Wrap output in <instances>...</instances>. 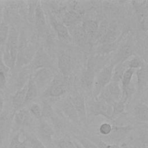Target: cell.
Here are the masks:
<instances>
[{
	"instance_id": "obj_24",
	"label": "cell",
	"mask_w": 148,
	"mask_h": 148,
	"mask_svg": "<svg viewBox=\"0 0 148 148\" xmlns=\"http://www.w3.org/2000/svg\"><path fill=\"white\" fill-rule=\"evenodd\" d=\"M128 68L127 63H119L116 65V66L113 69V74L111 81L120 82L122 79L123 75Z\"/></svg>"
},
{
	"instance_id": "obj_19",
	"label": "cell",
	"mask_w": 148,
	"mask_h": 148,
	"mask_svg": "<svg viewBox=\"0 0 148 148\" xmlns=\"http://www.w3.org/2000/svg\"><path fill=\"white\" fill-rule=\"evenodd\" d=\"M38 95V87L35 84L32 76L30 77L27 83V88L26 91L24 105L34 100Z\"/></svg>"
},
{
	"instance_id": "obj_44",
	"label": "cell",
	"mask_w": 148,
	"mask_h": 148,
	"mask_svg": "<svg viewBox=\"0 0 148 148\" xmlns=\"http://www.w3.org/2000/svg\"><path fill=\"white\" fill-rule=\"evenodd\" d=\"M1 10H2V9H1V4H0V15H1Z\"/></svg>"
},
{
	"instance_id": "obj_35",
	"label": "cell",
	"mask_w": 148,
	"mask_h": 148,
	"mask_svg": "<svg viewBox=\"0 0 148 148\" xmlns=\"http://www.w3.org/2000/svg\"><path fill=\"white\" fill-rule=\"evenodd\" d=\"M126 63L128 68H131L133 69H139L144 66L142 60L139 57H136L132 58L131 60Z\"/></svg>"
},
{
	"instance_id": "obj_26",
	"label": "cell",
	"mask_w": 148,
	"mask_h": 148,
	"mask_svg": "<svg viewBox=\"0 0 148 148\" xmlns=\"http://www.w3.org/2000/svg\"><path fill=\"white\" fill-rule=\"evenodd\" d=\"M82 27L88 36L93 35L97 33L98 28V25L96 21L88 20L83 23Z\"/></svg>"
},
{
	"instance_id": "obj_16",
	"label": "cell",
	"mask_w": 148,
	"mask_h": 148,
	"mask_svg": "<svg viewBox=\"0 0 148 148\" xmlns=\"http://www.w3.org/2000/svg\"><path fill=\"white\" fill-rule=\"evenodd\" d=\"M132 49L130 45L126 44L121 46L117 51L112 65L124 63L132 54Z\"/></svg>"
},
{
	"instance_id": "obj_17",
	"label": "cell",
	"mask_w": 148,
	"mask_h": 148,
	"mask_svg": "<svg viewBox=\"0 0 148 148\" xmlns=\"http://www.w3.org/2000/svg\"><path fill=\"white\" fill-rule=\"evenodd\" d=\"M35 21L36 28L39 31H42L46 27V18L42 7L39 2L35 9Z\"/></svg>"
},
{
	"instance_id": "obj_9",
	"label": "cell",
	"mask_w": 148,
	"mask_h": 148,
	"mask_svg": "<svg viewBox=\"0 0 148 148\" xmlns=\"http://www.w3.org/2000/svg\"><path fill=\"white\" fill-rule=\"evenodd\" d=\"M13 119L16 125L18 128L29 126L32 120L29 110L24 108L16 111Z\"/></svg>"
},
{
	"instance_id": "obj_43",
	"label": "cell",
	"mask_w": 148,
	"mask_h": 148,
	"mask_svg": "<svg viewBox=\"0 0 148 148\" xmlns=\"http://www.w3.org/2000/svg\"><path fill=\"white\" fill-rule=\"evenodd\" d=\"M73 143H74V145H75L76 148H83V147H82L78 142H76V141H74V142H73Z\"/></svg>"
},
{
	"instance_id": "obj_29",
	"label": "cell",
	"mask_w": 148,
	"mask_h": 148,
	"mask_svg": "<svg viewBox=\"0 0 148 148\" xmlns=\"http://www.w3.org/2000/svg\"><path fill=\"white\" fill-rule=\"evenodd\" d=\"M125 102L124 100L121 99L119 101L114 102L112 104V120L116 118L121 114L124 110Z\"/></svg>"
},
{
	"instance_id": "obj_10",
	"label": "cell",
	"mask_w": 148,
	"mask_h": 148,
	"mask_svg": "<svg viewBox=\"0 0 148 148\" xmlns=\"http://www.w3.org/2000/svg\"><path fill=\"white\" fill-rule=\"evenodd\" d=\"M133 130V127L131 125L125 126H115L112 125L111 133L107 136L110 141L117 142H119L129 134Z\"/></svg>"
},
{
	"instance_id": "obj_4",
	"label": "cell",
	"mask_w": 148,
	"mask_h": 148,
	"mask_svg": "<svg viewBox=\"0 0 148 148\" xmlns=\"http://www.w3.org/2000/svg\"><path fill=\"white\" fill-rule=\"evenodd\" d=\"M54 78L50 68H43L36 70L32 77L38 88H42L50 83Z\"/></svg>"
},
{
	"instance_id": "obj_30",
	"label": "cell",
	"mask_w": 148,
	"mask_h": 148,
	"mask_svg": "<svg viewBox=\"0 0 148 148\" xmlns=\"http://www.w3.org/2000/svg\"><path fill=\"white\" fill-rule=\"evenodd\" d=\"M134 72H135V69H133L131 68H127L124 72L123 75L122 79L121 80V82L122 84V87H121L122 91L125 90L131 84V80L134 75Z\"/></svg>"
},
{
	"instance_id": "obj_2",
	"label": "cell",
	"mask_w": 148,
	"mask_h": 148,
	"mask_svg": "<svg viewBox=\"0 0 148 148\" xmlns=\"http://www.w3.org/2000/svg\"><path fill=\"white\" fill-rule=\"evenodd\" d=\"M113 65L106 66L101 69L94 79V92L98 95L101 91L111 82L113 74Z\"/></svg>"
},
{
	"instance_id": "obj_18",
	"label": "cell",
	"mask_w": 148,
	"mask_h": 148,
	"mask_svg": "<svg viewBox=\"0 0 148 148\" xmlns=\"http://www.w3.org/2000/svg\"><path fill=\"white\" fill-rule=\"evenodd\" d=\"M108 92L114 102L120 101L122 98V90L119 82L111 81L106 86Z\"/></svg>"
},
{
	"instance_id": "obj_13",
	"label": "cell",
	"mask_w": 148,
	"mask_h": 148,
	"mask_svg": "<svg viewBox=\"0 0 148 148\" xmlns=\"http://www.w3.org/2000/svg\"><path fill=\"white\" fill-rule=\"evenodd\" d=\"M69 98L78 114L79 119L85 120L86 118V109L84 97L80 94H77L69 97Z\"/></svg>"
},
{
	"instance_id": "obj_20",
	"label": "cell",
	"mask_w": 148,
	"mask_h": 148,
	"mask_svg": "<svg viewBox=\"0 0 148 148\" xmlns=\"http://www.w3.org/2000/svg\"><path fill=\"white\" fill-rule=\"evenodd\" d=\"M134 113L135 118L140 121L147 122L148 120V108L147 105L139 103L135 106Z\"/></svg>"
},
{
	"instance_id": "obj_27",
	"label": "cell",
	"mask_w": 148,
	"mask_h": 148,
	"mask_svg": "<svg viewBox=\"0 0 148 148\" xmlns=\"http://www.w3.org/2000/svg\"><path fill=\"white\" fill-rule=\"evenodd\" d=\"M21 132H17L10 140L7 148H27V143L25 139L23 140L20 139Z\"/></svg>"
},
{
	"instance_id": "obj_32",
	"label": "cell",
	"mask_w": 148,
	"mask_h": 148,
	"mask_svg": "<svg viewBox=\"0 0 148 148\" xmlns=\"http://www.w3.org/2000/svg\"><path fill=\"white\" fill-rule=\"evenodd\" d=\"M9 28L7 24L4 22L0 23V45H4L8 38Z\"/></svg>"
},
{
	"instance_id": "obj_22",
	"label": "cell",
	"mask_w": 148,
	"mask_h": 148,
	"mask_svg": "<svg viewBox=\"0 0 148 148\" xmlns=\"http://www.w3.org/2000/svg\"><path fill=\"white\" fill-rule=\"evenodd\" d=\"M54 28L59 38L64 41L68 42L71 39V36L69 35V31L64 24L57 22V21H54L53 22Z\"/></svg>"
},
{
	"instance_id": "obj_28",
	"label": "cell",
	"mask_w": 148,
	"mask_h": 148,
	"mask_svg": "<svg viewBox=\"0 0 148 148\" xmlns=\"http://www.w3.org/2000/svg\"><path fill=\"white\" fill-rule=\"evenodd\" d=\"M88 35L85 32L82 26L76 28L73 32V37L75 42L79 45H83L86 42Z\"/></svg>"
},
{
	"instance_id": "obj_15",
	"label": "cell",
	"mask_w": 148,
	"mask_h": 148,
	"mask_svg": "<svg viewBox=\"0 0 148 148\" xmlns=\"http://www.w3.org/2000/svg\"><path fill=\"white\" fill-rule=\"evenodd\" d=\"M27 88V84L23 88L17 90L16 92L12 98V104L15 111H17L24 105V101Z\"/></svg>"
},
{
	"instance_id": "obj_8",
	"label": "cell",
	"mask_w": 148,
	"mask_h": 148,
	"mask_svg": "<svg viewBox=\"0 0 148 148\" xmlns=\"http://www.w3.org/2000/svg\"><path fill=\"white\" fill-rule=\"evenodd\" d=\"M51 65V62L49 56L43 49L40 48L36 52L32 58V68L35 70L43 68H50Z\"/></svg>"
},
{
	"instance_id": "obj_41",
	"label": "cell",
	"mask_w": 148,
	"mask_h": 148,
	"mask_svg": "<svg viewBox=\"0 0 148 148\" xmlns=\"http://www.w3.org/2000/svg\"><path fill=\"white\" fill-rule=\"evenodd\" d=\"M107 148H122V147H120L119 145L116 143H112V144L108 143Z\"/></svg>"
},
{
	"instance_id": "obj_42",
	"label": "cell",
	"mask_w": 148,
	"mask_h": 148,
	"mask_svg": "<svg viewBox=\"0 0 148 148\" xmlns=\"http://www.w3.org/2000/svg\"><path fill=\"white\" fill-rule=\"evenodd\" d=\"M3 98L0 96V115L3 112Z\"/></svg>"
},
{
	"instance_id": "obj_31",
	"label": "cell",
	"mask_w": 148,
	"mask_h": 148,
	"mask_svg": "<svg viewBox=\"0 0 148 148\" xmlns=\"http://www.w3.org/2000/svg\"><path fill=\"white\" fill-rule=\"evenodd\" d=\"M25 139L30 148H47L43 143L33 135H26Z\"/></svg>"
},
{
	"instance_id": "obj_5",
	"label": "cell",
	"mask_w": 148,
	"mask_h": 148,
	"mask_svg": "<svg viewBox=\"0 0 148 148\" xmlns=\"http://www.w3.org/2000/svg\"><path fill=\"white\" fill-rule=\"evenodd\" d=\"M90 110L95 116H103L106 118L112 120V105L97 99L90 105Z\"/></svg>"
},
{
	"instance_id": "obj_11",
	"label": "cell",
	"mask_w": 148,
	"mask_h": 148,
	"mask_svg": "<svg viewBox=\"0 0 148 148\" xmlns=\"http://www.w3.org/2000/svg\"><path fill=\"white\" fill-rule=\"evenodd\" d=\"M58 68L62 76L67 77L71 73L72 62L70 56L65 53H61L58 58Z\"/></svg>"
},
{
	"instance_id": "obj_21",
	"label": "cell",
	"mask_w": 148,
	"mask_h": 148,
	"mask_svg": "<svg viewBox=\"0 0 148 148\" xmlns=\"http://www.w3.org/2000/svg\"><path fill=\"white\" fill-rule=\"evenodd\" d=\"M138 88L139 91H142L146 88L147 83V71L145 66L138 69L136 71Z\"/></svg>"
},
{
	"instance_id": "obj_12",
	"label": "cell",
	"mask_w": 148,
	"mask_h": 148,
	"mask_svg": "<svg viewBox=\"0 0 148 148\" xmlns=\"http://www.w3.org/2000/svg\"><path fill=\"white\" fill-rule=\"evenodd\" d=\"M61 110L65 116L75 123L79 121L78 114L69 98L64 99L61 104Z\"/></svg>"
},
{
	"instance_id": "obj_6",
	"label": "cell",
	"mask_w": 148,
	"mask_h": 148,
	"mask_svg": "<svg viewBox=\"0 0 148 148\" xmlns=\"http://www.w3.org/2000/svg\"><path fill=\"white\" fill-rule=\"evenodd\" d=\"M13 118V116L6 111L0 115V148H2L8 138Z\"/></svg>"
},
{
	"instance_id": "obj_33",
	"label": "cell",
	"mask_w": 148,
	"mask_h": 148,
	"mask_svg": "<svg viewBox=\"0 0 148 148\" xmlns=\"http://www.w3.org/2000/svg\"><path fill=\"white\" fill-rule=\"evenodd\" d=\"M116 43H115V42L112 43H103L99 46V47L98 48V52L100 54H108L116 49Z\"/></svg>"
},
{
	"instance_id": "obj_39",
	"label": "cell",
	"mask_w": 148,
	"mask_h": 148,
	"mask_svg": "<svg viewBox=\"0 0 148 148\" xmlns=\"http://www.w3.org/2000/svg\"><path fill=\"white\" fill-rule=\"evenodd\" d=\"M78 141L79 143L83 147V148H98L95 144L87 138H79Z\"/></svg>"
},
{
	"instance_id": "obj_38",
	"label": "cell",
	"mask_w": 148,
	"mask_h": 148,
	"mask_svg": "<svg viewBox=\"0 0 148 148\" xmlns=\"http://www.w3.org/2000/svg\"><path fill=\"white\" fill-rule=\"evenodd\" d=\"M112 125L110 123H103L101 124L99 127V133L105 136H108L112 131Z\"/></svg>"
},
{
	"instance_id": "obj_7",
	"label": "cell",
	"mask_w": 148,
	"mask_h": 148,
	"mask_svg": "<svg viewBox=\"0 0 148 148\" xmlns=\"http://www.w3.org/2000/svg\"><path fill=\"white\" fill-rule=\"evenodd\" d=\"M39 124L38 128V134L39 139L43 143L50 144L52 142L54 131L53 127L42 118L39 119Z\"/></svg>"
},
{
	"instance_id": "obj_40",
	"label": "cell",
	"mask_w": 148,
	"mask_h": 148,
	"mask_svg": "<svg viewBox=\"0 0 148 148\" xmlns=\"http://www.w3.org/2000/svg\"><path fill=\"white\" fill-rule=\"evenodd\" d=\"M8 74L0 72V89L5 88L7 82Z\"/></svg>"
},
{
	"instance_id": "obj_25",
	"label": "cell",
	"mask_w": 148,
	"mask_h": 148,
	"mask_svg": "<svg viewBox=\"0 0 148 148\" xmlns=\"http://www.w3.org/2000/svg\"><path fill=\"white\" fill-rule=\"evenodd\" d=\"M80 19V16L77 12L73 10H70L66 12L63 17V22L65 25H74L79 21Z\"/></svg>"
},
{
	"instance_id": "obj_34",
	"label": "cell",
	"mask_w": 148,
	"mask_h": 148,
	"mask_svg": "<svg viewBox=\"0 0 148 148\" xmlns=\"http://www.w3.org/2000/svg\"><path fill=\"white\" fill-rule=\"evenodd\" d=\"M29 111L31 114L36 119H40L42 118V108L38 103L32 104L29 108Z\"/></svg>"
},
{
	"instance_id": "obj_3",
	"label": "cell",
	"mask_w": 148,
	"mask_h": 148,
	"mask_svg": "<svg viewBox=\"0 0 148 148\" xmlns=\"http://www.w3.org/2000/svg\"><path fill=\"white\" fill-rule=\"evenodd\" d=\"M65 78L63 76H57L53 78L51 82L50 87L47 89L45 93L46 95L56 98L62 95L66 90L65 84Z\"/></svg>"
},
{
	"instance_id": "obj_14",
	"label": "cell",
	"mask_w": 148,
	"mask_h": 148,
	"mask_svg": "<svg viewBox=\"0 0 148 148\" xmlns=\"http://www.w3.org/2000/svg\"><path fill=\"white\" fill-rule=\"evenodd\" d=\"M95 79L94 71L91 66H88L82 74L80 77V84L84 89L90 90L94 86Z\"/></svg>"
},
{
	"instance_id": "obj_23",
	"label": "cell",
	"mask_w": 148,
	"mask_h": 148,
	"mask_svg": "<svg viewBox=\"0 0 148 148\" xmlns=\"http://www.w3.org/2000/svg\"><path fill=\"white\" fill-rule=\"evenodd\" d=\"M31 69L29 67L24 68L19 73L17 79V87L18 90L23 88L26 85L30 78Z\"/></svg>"
},
{
	"instance_id": "obj_36",
	"label": "cell",
	"mask_w": 148,
	"mask_h": 148,
	"mask_svg": "<svg viewBox=\"0 0 148 148\" xmlns=\"http://www.w3.org/2000/svg\"><path fill=\"white\" fill-rule=\"evenodd\" d=\"M42 117H44L45 118H51L52 116L54 115L53 110L51 106L49 104V103L46 101L43 102V108L42 109Z\"/></svg>"
},
{
	"instance_id": "obj_37",
	"label": "cell",
	"mask_w": 148,
	"mask_h": 148,
	"mask_svg": "<svg viewBox=\"0 0 148 148\" xmlns=\"http://www.w3.org/2000/svg\"><path fill=\"white\" fill-rule=\"evenodd\" d=\"M57 148H76L73 142L68 139H61L56 143Z\"/></svg>"
},
{
	"instance_id": "obj_1",
	"label": "cell",
	"mask_w": 148,
	"mask_h": 148,
	"mask_svg": "<svg viewBox=\"0 0 148 148\" xmlns=\"http://www.w3.org/2000/svg\"><path fill=\"white\" fill-rule=\"evenodd\" d=\"M5 44L6 47L2 58L5 65L11 69L16 65L18 50V35L14 28L9 30Z\"/></svg>"
}]
</instances>
